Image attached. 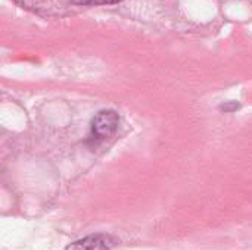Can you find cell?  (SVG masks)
I'll return each instance as SVG.
<instances>
[{"label": "cell", "instance_id": "cell-1", "mask_svg": "<svg viewBox=\"0 0 252 250\" xmlns=\"http://www.w3.org/2000/svg\"><path fill=\"white\" fill-rule=\"evenodd\" d=\"M120 118L114 111H102L93 119V133L99 139L111 137L118 130Z\"/></svg>", "mask_w": 252, "mask_h": 250}, {"label": "cell", "instance_id": "cell-2", "mask_svg": "<svg viewBox=\"0 0 252 250\" xmlns=\"http://www.w3.org/2000/svg\"><path fill=\"white\" fill-rule=\"evenodd\" d=\"M115 245H117V240L111 236L93 234L69 245L66 250H111Z\"/></svg>", "mask_w": 252, "mask_h": 250}, {"label": "cell", "instance_id": "cell-3", "mask_svg": "<svg viewBox=\"0 0 252 250\" xmlns=\"http://www.w3.org/2000/svg\"><path fill=\"white\" fill-rule=\"evenodd\" d=\"M72 1L81 6H100V4H114L121 0H72Z\"/></svg>", "mask_w": 252, "mask_h": 250}]
</instances>
